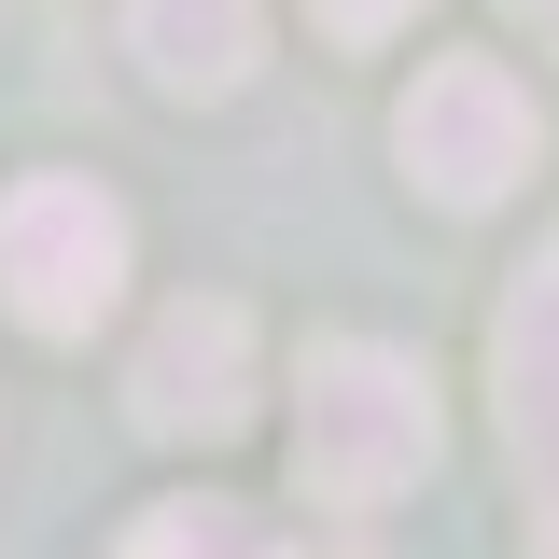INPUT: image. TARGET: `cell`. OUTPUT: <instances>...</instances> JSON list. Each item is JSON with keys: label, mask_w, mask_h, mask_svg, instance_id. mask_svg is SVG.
I'll return each instance as SVG.
<instances>
[{"label": "cell", "mask_w": 559, "mask_h": 559, "mask_svg": "<svg viewBox=\"0 0 559 559\" xmlns=\"http://www.w3.org/2000/svg\"><path fill=\"white\" fill-rule=\"evenodd\" d=\"M127 559H294V546H266L238 503H154L127 532Z\"/></svg>", "instance_id": "obj_7"}, {"label": "cell", "mask_w": 559, "mask_h": 559, "mask_svg": "<svg viewBox=\"0 0 559 559\" xmlns=\"http://www.w3.org/2000/svg\"><path fill=\"white\" fill-rule=\"evenodd\" d=\"M489 392L518 433V489H532V559H559V238L518 266L503 322H489Z\"/></svg>", "instance_id": "obj_5"}, {"label": "cell", "mask_w": 559, "mask_h": 559, "mask_svg": "<svg viewBox=\"0 0 559 559\" xmlns=\"http://www.w3.org/2000/svg\"><path fill=\"white\" fill-rule=\"evenodd\" d=\"M503 14H518V28H532V43H559V0H503Z\"/></svg>", "instance_id": "obj_9"}, {"label": "cell", "mask_w": 559, "mask_h": 559, "mask_svg": "<svg viewBox=\"0 0 559 559\" xmlns=\"http://www.w3.org/2000/svg\"><path fill=\"white\" fill-rule=\"evenodd\" d=\"M392 154H406V182L433 210H489L546 154V112H532V84L503 57H448V70H419V98L392 112Z\"/></svg>", "instance_id": "obj_2"}, {"label": "cell", "mask_w": 559, "mask_h": 559, "mask_svg": "<svg viewBox=\"0 0 559 559\" xmlns=\"http://www.w3.org/2000/svg\"><path fill=\"white\" fill-rule=\"evenodd\" d=\"M127 419L154 433V448H224L238 419H252V322L224 308V294H182L154 336H140V364H127Z\"/></svg>", "instance_id": "obj_4"}, {"label": "cell", "mask_w": 559, "mask_h": 559, "mask_svg": "<svg viewBox=\"0 0 559 559\" xmlns=\"http://www.w3.org/2000/svg\"><path fill=\"white\" fill-rule=\"evenodd\" d=\"M127 294V210L98 182H14L0 197V308L28 336H84Z\"/></svg>", "instance_id": "obj_3"}, {"label": "cell", "mask_w": 559, "mask_h": 559, "mask_svg": "<svg viewBox=\"0 0 559 559\" xmlns=\"http://www.w3.org/2000/svg\"><path fill=\"white\" fill-rule=\"evenodd\" d=\"M294 476L322 489V503H349V518H378L392 489H419V476H433V378H419L406 349H378V336L308 349Z\"/></svg>", "instance_id": "obj_1"}, {"label": "cell", "mask_w": 559, "mask_h": 559, "mask_svg": "<svg viewBox=\"0 0 559 559\" xmlns=\"http://www.w3.org/2000/svg\"><path fill=\"white\" fill-rule=\"evenodd\" d=\"M252 0H127V57L168 84V98H238L252 84Z\"/></svg>", "instance_id": "obj_6"}, {"label": "cell", "mask_w": 559, "mask_h": 559, "mask_svg": "<svg viewBox=\"0 0 559 559\" xmlns=\"http://www.w3.org/2000/svg\"><path fill=\"white\" fill-rule=\"evenodd\" d=\"M308 14H322V28H336V43H378V28H406L419 0H308Z\"/></svg>", "instance_id": "obj_8"}]
</instances>
